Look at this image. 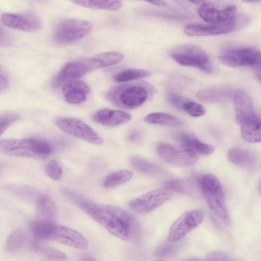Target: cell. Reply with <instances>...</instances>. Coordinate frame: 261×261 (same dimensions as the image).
Wrapping results in <instances>:
<instances>
[{"label":"cell","mask_w":261,"mask_h":261,"mask_svg":"<svg viewBox=\"0 0 261 261\" xmlns=\"http://www.w3.org/2000/svg\"><path fill=\"white\" fill-rule=\"evenodd\" d=\"M77 201L86 214L116 237L124 241L138 237L139 225L127 211L112 205L96 204L81 197Z\"/></svg>","instance_id":"6da1fadb"},{"label":"cell","mask_w":261,"mask_h":261,"mask_svg":"<svg viewBox=\"0 0 261 261\" xmlns=\"http://www.w3.org/2000/svg\"><path fill=\"white\" fill-rule=\"evenodd\" d=\"M152 88L145 83H129L112 87L107 93V99L113 105L125 109H134L148 99Z\"/></svg>","instance_id":"7a4b0ae2"},{"label":"cell","mask_w":261,"mask_h":261,"mask_svg":"<svg viewBox=\"0 0 261 261\" xmlns=\"http://www.w3.org/2000/svg\"><path fill=\"white\" fill-rule=\"evenodd\" d=\"M200 191L213 213L227 225L231 219L224 198L223 190L219 179L212 174H205L199 180Z\"/></svg>","instance_id":"3957f363"},{"label":"cell","mask_w":261,"mask_h":261,"mask_svg":"<svg viewBox=\"0 0 261 261\" xmlns=\"http://www.w3.org/2000/svg\"><path fill=\"white\" fill-rule=\"evenodd\" d=\"M37 234L40 239L52 240L80 249H86L88 245L81 232L51 221L42 222L38 227Z\"/></svg>","instance_id":"277c9868"},{"label":"cell","mask_w":261,"mask_h":261,"mask_svg":"<svg viewBox=\"0 0 261 261\" xmlns=\"http://www.w3.org/2000/svg\"><path fill=\"white\" fill-rule=\"evenodd\" d=\"M171 58L181 66L198 68L211 73L214 67L207 53L196 46L183 45L174 48L171 53Z\"/></svg>","instance_id":"5b68a950"},{"label":"cell","mask_w":261,"mask_h":261,"mask_svg":"<svg viewBox=\"0 0 261 261\" xmlns=\"http://www.w3.org/2000/svg\"><path fill=\"white\" fill-rule=\"evenodd\" d=\"M92 27L91 23L86 20L65 19L56 25L53 34V40L58 44H70L88 35Z\"/></svg>","instance_id":"8992f818"},{"label":"cell","mask_w":261,"mask_h":261,"mask_svg":"<svg viewBox=\"0 0 261 261\" xmlns=\"http://www.w3.org/2000/svg\"><path fill=\"white\" fill-rule=\"evenodd\" d=\"M249 18L239 16L232 20L221 23H190L184 28V33L191 37L215 36L228 33L240 29L248 23Z\"/></svg>","instance_id":"52a82bcc"},{"label":"cell","mask_w":261,"mask_h":261,"mask_svg":"<svg viewBox=\"0 0 261 261\" xmlns=\"http://www.w3.org/2000/svg\"><path fill=\"white\" fill-rule=\"evenodd\" d=\"M260 53L252 47L225 50L218 57L222 64L230 67H251L260 72Z\"/></svg>","instance_id":"ba28073f"},{"label":"cell","mask_w":261,"mask_h":261,"mask_svg":"<svg viewBox=\"0 0 261 261\" xmlns=\"http://www.w3.org/2000/svg\"><path fill=\"white\" fill-rule=\"evenodd\" d=\"M56 124L65 133L95 145H100L103 139L90 126L76 118L60 117L56 119Z\"/></svg>","instance_id":"9c48e42d"},{"label":"cell","mask_w":261,"mask_h":261,"mask_svg":"<svg viewBox=\"0 0 261 261\" xmlns=\"http://www.w3.org/2000/svg\"><path fill=\"white\" fill-rule=\"evenodd\" d=\"M204 218L202 210H194L180 216L171 226L168 234L169 242L180 241L190 231L199 225Z\"/></svg>","instance_id":"30bf717a"},{"label":"cell","mask_w":261,"mask_h":261,"mask_svg":"<svg viewBox=\"0 0 261 261\" xmlns=\"http://www.w3.org/2000/svg\"><path fill=\"white\" fill-rule=\"evenodd\" d=\"M159 156L165 162L178 166H190L198 160L197 153L185 148L167 143H160L156 147Z\"/></svg>","instance_id":"8fae6325"},{"label":"cell","mask_w":261,"mask_h":261,"mask_svg":"<svg viewBox=\"0 0 261 261\" xmlns=\"http://www.w3.org/2000/svg\"><path fill=\"white\" fill-rule=\"evenodd\" d=\"M171 197V193L167 189H156L134 199L129 205L135 212L147 213L162 205Z\"/></svg>","instance_id":"7c38bea8"},{"label":"cell","mask_w":261,"mask_h":261,"mask_svg":"<svg viewBox=\"0 0 261 261\" xmlns=\"http://www.w3.org/2000/svg\"><path fill=\"white\" fill-rule=\"evenodd\" d=\"M232 98L235 119L240 126L249 124L260 119L254 111L251 98L246 92L242 90L236 91Z\"/></svg>","instance_id":"4fadbf2b"},{"label":"cell","mask_w":261,"mask_h":261,"mask_svg":"<svg viewBox=\"0 0 261 261\" xmlns=\"http://www.w3.org/2000/svg\"><path fill=\"white\" fill-rule=\"evenodd\" d=\"M90 71L91 70L86 59L68 62L55 76L52 85L54 88L63 86L67 82L78 80Z\"/></svg>","instance_id":"5bb4252c"},{"label":"cell","mask_w":261,"mask_h":261,"mask_svg":"<svg viewBox=\"0 0 261 261\" xmlns=\"http://www.w3.org/2000/svg\"><path fill=\"white\" fill-rule=\"evenodd\" d=\"M200 17L209 23H221L233 20L237 16V8L230 6L219 10L213 4L204 3L198 11Z\"/></svg>","instance_id":"9a60e30c"},{"label":"cell","mask_w":261,"mask_h":261,"mask_svg":"<svg viewBox=\"0 0 261 261\" xmlns=\"http://www.w3.org/2000/svg\"><path fill=\"white\" fill-rule=\"evenodd\" d=\"M1 20L9 28L25 32H34L41 27L39 18L31 14L4 13L1 16Z\"/></svg>","instance_id":"2e32d148"},{"label":"cell","mask_w":261,"mask_h":261,"mask_svg":"<svg viewBox=\"0 0 261 261\" xmlns=\"http://www.w3.org/2000/svg\"><path fill=\"white\" fill-rule=\"evenodd\" d=\"M0 152L13 156L36 158L33 150L32 138L1 140Z\"/></svg>","instance_id":"e0dca14e"},{"label":"cell","mask_w":261,"mask_h":261,"mask_svg":"<svg viewBox=\"0 0 261 261\" xmlns=\"http://www.w3.org/2000/svg\"><path fill=\"white\" fill-rule=\"evenodd\" d=\"M62 91L64 98L67 102L77 105L86 100L90 89L86 83L78 79L65 83L63 85Z\"/></svg>","instance_id":"ac0fdd59"},{"label":"cell","mask_w":261,"mask_h":261,"mask_svg":"<svg viewBox=\"0 0 261 261\" xmlns=\"http://www.w3.org/2000/svg\"><path fill=\"white\" fill-rule=\"evenodd\" d=\"M92 118L99 124L114 126L129 121L131 119V115L121 110L102 109L96 111Z\"/></svg>","instance_id":"d6986e66"},{"label":"cell","mask_w":261,"mask_h":261,"mask_svg":"<svg viewBox=\"0 0 261 261\" xmlns=\"http://www.w3.org/2000/svg\"><path fill=\"white\" fill-rule=\"evenodd\" d=\"M174 137L182 147L196 153L208 155L215 150L213 146L201 141L196 137L188 133H180L176 134Z\"/></svg>","instance_id":"ffe728a7"},{"label":"cell","mask_w":261,"mask_h":261,"mask_svg":"<svg viewBox=\"0 0 261 261\" xmlns=\"http://www.w3.org/2000/svg\"><path fill=\"white\" fill-rule=\"evenodd\" d=\"M199 180L192 178L175 179L167 181L165 186L168 190L183 195L196 197L200 191Z\"/></svg>","instance_id":"44dd1931"},{"label":"cell","mask_w":261,"mask_h":261,"mask_svg":"<svg viewBox=\"0 0 261 261\" xmlns=\"http://www.w3.org/2000/svg\"><path fill=\"white\" fill-rule=\"evenodd\" d=\"M233 90L227 88L215 87L201 89L197 97L202 101L209 103H222L228 101L233 97Z\"/></svg>","instance_id":"7402d4cb"},{"label":"cell","mask_w":261,"mask_h":261,"mask_svg":"<svg viewBox=\"0 0 261 261\" xmlns=\"http://www.w3.org/2000/svg\"><path fill=\"white\" fill-rule=\"evenodd\" d=\"M123 54L117 51H109L97 54L86 59L91 71L117 64L123 60Z\"/></svg>","instance_id":"603a6c76"},{"label":"cell","mask_w":261,"mask_h":261,"mask_svg":"<svg viewBox=\"0 0 261 261\" xmlns=\"http://www.w3.org/2000/svg\"><path fill=\"white\" fill-rule=\"evenodd\" d=\"M228 160L233 164L246 168H252L257 163V158L252 152L243 148L234 147L227 153Z\"/></svg>","instance_id":"cb8c5ba5"},{"label":"cell","mask_w":261,"mask_h":261,"mask_svg":"<svg viewBox=\"0 0 261 261\" xmlns=\"http://www.w3.org/2000/svg\"><path fill=\"white\" fill-rule=\"evenodd\" d=\"M37 212L41 220L51 221L57 214V207L54 200L45 195H40L36 200Z\"/></svg>","instance_id":"d4e9b609"},{"label":"cell","mask_w":261,"mask_h":261,"mask_svg":"<svg viewBox=\"0 0 261 261\" xmlns=\"http://www.w3.org/2000/svg\"><path fill=\"white\" fill-rule=\"evenodd\" d=\"M79 6L93 9L117 11L122 5V0H70Z\"/></svg>","instance_id":"484cf974"},{"label":"cell","mask_w":261,"mask_h":261,"mask_svg":"<svg viewBox=\"0 0 261 261\" xmlns=\"http://www.w3.org/2000/svg\"><path fill=\"white\" fill-rule=\"evenodd\" d=\"M130 164L135 170L147 175L159 176L164 173L160 167L139 156H133L130 159Z\"/></svg>","instance_id":"4316f807"},{"label":"cell","mask_w":261,"mask_h":261,"mask_svg":"<svg viewBox=\"0 0 261 261\" xmlns=\"http://www.w3.org/2000/svg\"><path fill=\"white\" fill-rule=\"evenodd\" d=\"M146 123L163 125L172 127H179L182 122L176 117L164 112L151 113L145 116L144 119Z\"/></svg>","instance_id":"83f0119b"},{"label":"cell","mask_w":261,"mask_h":261,"mask_svg":"<svg viewBox=\"0 0 261 261\" xmlns=\"http://www.w3.org/2000/svg\"><path fill=\"white\" fill-rule=\"evenodd\" d=\"M133 173L127 169L117 170L108 175L103 181V186L107 188H114L121 185L133 177Z\"/></svg>","instance_id":"f1b7e54d"},{"label":"cell","mask_w":261,"mask_h":261,"mask_svg":"<svg viewBox=\"0 0 261 261\" xmlns=\"http://www.w3.org/2000/svg\"><path fill=\"white\" fill-rule=\"evenodd\" d=\"M27 236L22 230H17L11 233L7 241L6 247L11 253H16L22 249L27 243Z\"/></svg>","instance_id":"f546056e"},{"label":"cell","mask_w":261,"mask_h":261,"mask_svg":"<svg viewBox=\"0 0 261 261\" xmlns=\"http://www.w3.org/2000/svg\"><path fill=\"white\" fill-rule=\"evenodd\" d=\"M151 75L150 71L142 69H129L122 71L114 76L117 82L123 83L135 80L148 77Z\"/></svg>","instance_id":"4dcf8cb0"},{"label":"cell","mask_w":261,"mask_h":261,"mask_svg":"<svg viewBox=\"0 0 261 261\" xmlns=\"http://www.w3.org/2000/svg\"><path fill=\"white\" fill-rule=\"evenodd\" d=\"M31 245L35 252L44 257L51 259H64L66 257L65 254L62 252L39 242L33 241Z\"/></svg>","instance_id":"1f68e13d"},{"label":"cell","mask_w":261,"mask_h":261,"mask_svg":"<svg viewBox=\"0 0 261 261\" xmlns=\"http://www.w3.org/2000/svg\"><path fill=\"white\" fill-rule=\"evenodd\" d=\"M176 242H169L160 245L155 251V255L159 257H166L177 252L181 244Z\"/></svg>","instance_id":"d6a6232c"},{"label":"cell","mask_w":261,"mask_h":261,"mask_svg":"<svg viewBox=\"0 0 261 261\" xmlns=\"http://www.w3.org/2000/svg\"><path fill=\"white\" fill-rule=\"evenodd\" d=\"M182 110L194 117H200L205 113V109L202 105L196 102L188 100L185 102Z\"/></svg>","instance_id":"836d02e7"},{"label":"cell","mask_w":261,"mask_h":261,"mask_svg":"<svg viewBox=\"0 0 261 261\" xmlns=\"http://www.w3.org/2000/svg\"><path fill=\"white\" fill-rule=\"evenodd\" d=\"M45 171L47 175L54 180H59L62 176V168L56 161L48 163L45 166Z\"/></svg>","instance_id":"e575fe53"},{"label":"cell","mask_w":261,"mask_h":261,"mask_svg":"<svg viewBox=\"0 0 261 261\" xmlns=\"http://www.w3.org/2000/svg\"><path fill=\"white\" fill-rule=\"evenodd\" d=\"M19 116L14 113H9L0 116V136L11 125L18 120Z\"/></svg>","instance_id":"d590c367"},{"label":"cell","mask_w":261,"mask_h":261,"mask_svg":"<svg viewBox=\"0 0 261 261\" xmlns=\"http://www.w3.org/2000/svg\"><path fill=\"white\" fill-rule=\"evenodd\" d=\"M166 96L168 102L179 110H182L185 102L188 100L173 92H168Z\"/></svg>","instance_id":"8d00e7d4"},{"label":"cell","mask_w":261,"mask_h":261,"mask_svg":"<svg viewBox=\"0 0 261 261\" xmlns=\"http://www.w3.org/2000/svg\"><path fill=\"white\" fill-rule=\"evenodd\" d=\"M206 259L208 260H229V256L221 251H214L207 254Z\"/></svg>","instance_id":"74e56055"},{"label":"cell","mask_w":261,"mask_h":261,"mask_svg":"<svg viewBox=\"0 0 261 261\" xmlns=\"http://www.w3.org/2000/svg\"><path fill=\"white\" fill-rule=\"evenodd\" d=\"M9 86V81L5 74L0 70V93L5 91Z\"/></svg>","instance_id":"f35d334b"},{"label":"cell","mask_w":261,"mask_h":261,"mask_svg":"<svg viewBox=\"0 0 261 261\" xmlns=\"http://www.w3.org/2000/svg\"><path fill=\"white\" fill-rule=\"evenodd\" d=\"M9 42V38L0 28V46L8 45Z\"/></svg>","instance_id":"ab89813d"},{"label":"cell","mask_w":261,"mask_h":261,"mask_svg":"<svg viewBox=\"0 0 261 261\" xmlns=\"http://www.w3.org/2000/svg\"><path fill=\"white\" fill-rule=\"evenodd\" d=\"M140 137L139 132L136 130L133 131L128 135V140L132 142H134L139 139Z\"/></svg>","instance_id":"60d3db41"},{"label":"cell","mask_w":261,"mask_h":261,"mask_svg":"<svg viewBox=\"0 0 261 261\" xmlns=\"http://www.w3.org/2000/svg\"><path fill=\"white\" fill-rule=\"evenodd\" d=\"M149 3L157 6L164 7L166 6V3L164 0H144Z\"/></svg>","instance_id":"b9f144b4"},{"label":"cell","mask_w":261,"mask_h":261,"mask_svg":"<svg viewBox=\"0 0 261 261\" xmlns=\"http://www.w3.org/2000/svg\"><path fill=\"white\" fill-rule=\"evenodd\" d=\"M191 3L197 5H202L205 3V0H188Z\"/></svg>","instance_id":"7bdbcfd3"},{"label":"cell","mask_w":261,"mask_h":261,"mask_svg":"<svg viewBox=\"0 0 261 261\" xmlns=\"http://www.w3.org/2000/svg\"><path fill=\"white\" fill-rule=\"evenodd\" d=\"M244 3H253L259 2L260 0H242Z\"/></svg>","instance_id":"ee69618b"},{"label":"cell","mask_w":261,"mask_h":261,"mask_svg":"<svg viewBox=\"0 0 261 261\" xmlns=\"http://www.w3.org/2000/svg\"><path fill=\"white\" fill-rule=\"evenodd\" d=\"M2 166L0 165V172L1 171V170H2Z\"/></svg>","instance_id":"f6af8a7d"}]
</instances>
